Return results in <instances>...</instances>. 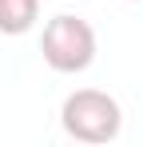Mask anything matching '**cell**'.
Wrapping results in <instances>:
<instances>
[{
  "label": "cell",
  "instance_id": "cell-3",
  "mask_svg": "<svg viewBox=\"0 0 143 147\" xmlns=\"http://www.w3.org/2000/svg\"><path fill=\"white\" fill-rule=\"evenodd\" d=\"M40 20V0H0V32L4 36H24Z\"/></svg>",
  "mask_w": 143,
  "mask_h": 147
},
{
  "label": "cell",
  "instance_id": "cell-2",
  "mask_svg": "<svg viewBox=\"0 0 143 147\" xmlns=\"http://www.w3.org/2000/svg\"><path fill=\"white\" fill-rule=\"evenodd\" d=\"M40 52H44V64L60 76H80L95 64V28L80 16H52L44 24V36H40Z\"/></svg>",
  "mask_w": 143,
  "mask_h": 147
},
{
  "label": "cell",
  "instance_id": "cell-1",
  "mask_svg": "<svg viewBox=\"0 0 143 147\" xmlns=\"http://www.w3.org/2000/svg\"><path fill=\"white\" fill-rule=\"evenodd\" d=\"M60 123L80 143H111L123 131V111H119L115 96H107L99 88H80V92H72L64 99Z\"/></svg>",
  "mask_w": 143,
  "mask_h": 147
}]
</instances>
